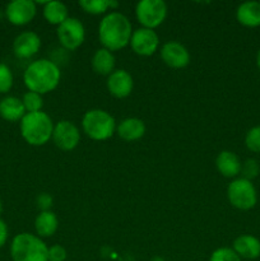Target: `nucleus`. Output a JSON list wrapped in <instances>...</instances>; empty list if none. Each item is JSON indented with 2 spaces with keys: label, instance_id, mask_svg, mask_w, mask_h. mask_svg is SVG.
I'll use <instances>...</instances> for the list:
<instances>
[{
  "label": "nucleus",
  "instance_id": "20e7f679",
  "mask_svg": "<svg viewBox=\"0 0 260 261\" xmlns=\"http://www.w3.org/2000/svg\"><path fill=\"white\" fill-rule=\"evenodd\" d=\"M13 261H48V246L37 234H17L10 244Z\"/></svg>",
  "mask_w": 260,
  "mask_h": 261
},
{
  "label": "nucleus",
  "instance_id": "c756f323",
  "mask_svg": "<svg viewBox=\"0 0 260 261\" xmlns=\"http://www.w3.org/2000/svg\"><path fill=\"white\" fill-rule=\"evenodd\" d=\"M37 206L41 212L50 211V208L53 206V196L47 193L40 194L37 198Z\"/></svg>",
  "mask_w": 260,
  "mask_h": 261
},
{
  "label": "nucleus",
  "instance_id": "a878e982",
  "mask_svg": "<svg viewBox=\"0 0 260 261\" xmlns=\"http://www.w3.org/2000/svg\"><path fill=\"white\" fill-rule=\"evenodd\" d=\"M245 145L252 153H260V125L251 127L245 135Z\"/></svg>",
  "mask_w": 260,
  "mask_h": 261
},
{
  "label": "nucleus",
  "instance_id": "473e14b6",
  "mask_svg": "<svg viewBox=\"0 0 260 261\" xmlns=\"http://www.w3.org/2000/svg\"><path fill=\"white\" fill-rule=\"evenodd\" d=\"M2 212H3V201L2 199H0V214H2Z\"/></svg>",
  "mask_w": 260,
  "mask_h": 261
},
{
  "label": "nucleus",
  "instance_id": "aec40b11",
  "mask_svg": "<svg viewBox=\"0 0 260 261\" xmlns=\"http://www.w3.org/2000/svg\"><path fill=\"white\" fill-rule=\"evenodd\" d=\"M59 228V219L51 211L40 212L35 219L36 233L40 239H47L54 236Z\"/></svg>",
  "mask_w": 260,
  "mask_h": 261
},
{
  "label": "nucleus",
  "instance_id": "b1692460",
  "mask_svg": "<svg viewBox=\"0 0 260 261\" xmlns=\"http://www.w3.org/2000/svg\"><path fill=\"white\" fill-rule=\"evenodd\" d=\"M22 102L27 114L42 111L43 98L41 94L36 93V92H31V91L25 92L22 97Z\"/></svg>",
  "mask_w": 260,
  "mask_h": 261
},
{
  "label": "nucleus",
  "instance_id": "2f4dec72",
  "mask_svg": "<svg viewBox=\"0 0 260 261\" xmlns=\"http://www.w3.org/2000/svg\"><path fill=\"white\" fill-rule=\"evenodd\" d=\"M256 66L260 71V50L257 51V54H256Z\"/></svg>",
  "mask_w": 260,
  "mask_h": 261
},
{
  "label": "nucleus",
  "instance_id": "4468645a",
  "mask_svg": "<svg viewBox=\"0 0 260 261\" xmlns=\"http://www.w3.org/2000/svg\"><path fill=\"white\" fill-rule=\"evenodd\" d=\"M41 48V37L33 31H24L15 37L13 53L19 59H30Z\"/></svg>",
  "mask_w": 260,
  "mask_h": 261
},
{
  "label": "nucleus",
  "instance_id": "39448f33",
  "mask_svg": "<svg viewBox=\"0 0 260 261\" xmlns=\"http://www.w3.org/2000/svg\"><path fill=\"white\" fill-rule=\"evenodd\" d=\"M116 121L110 112L101 109L89 110L82 119V130L92 140L103 142L116 133Z\"/></svg>",
  "mask_w": 260,
  "mask_h": 261
},
{
  "label": "nucleus",
  "instance_id": "ddd939ff",
  "mask_svg": "<svg viewBox=\"0 0 260 261\" xmlns=\"http://www.w3.org/2000/svg\"><path fill=\"white\" fill-rule=\"evenodd\" d=\"M107 91L115 98H126L130 96L134 88V81L132 74L125 69H115L109 76L106 82Z\"/></svg>",
  "mask_w": 260,
  "mask_h": 261
},
{
  "label": "nucleus",
  "instance_id": "f8f14e48",
  "mask_svg": "<svg viewBox=\"0 0 260 261\" xmlns=\"http://www.w3.org/2000/svg\"><path fill=\"white\" fill-rule=\"evenodd\" d=\"M161 59L170 68L183 69L190 63V53L183 43L170 41L161 47Z\"/></svg>",
  "mask_w": 260,
  "mask_h": 261
},
{
  "label": "nucleus",
  "instance_id": "f257e3e1",
  "mask_svg": "<svg viewBox=\"0 0 260 261\" xmlns=\"http://www.w3.org/2000/svg\"><path fill=\"white\" fill-rule=\"evenodd\" d=\"M133 25L129 18L120 12H110L105 15L98 25V38L102 47L119 51L130 43Z\"/></svg>",
  "mask_w": 260,
  "mask_h": 261
},
{
  "label": "nucleus",
  "instance_id": "6ab92c4d",
  "mask_svg": "<svg viewBox=\"0 0 260 261\" xmlns=\"http://www.w3.org/2000/svg\"><path fill=\"white\" fill-rule=\"evenodd\" d=\"M25 112L22 99L14 96H7L0 101V117L5 121L17 122L24 117Z\"/></svg>",
  "mask_w": 260,
  "mask_h": 261
},
{
  "label": "nucleus",
  "instance_id": "0eeeda50",
  "mask_svg": "<svg viewBox=\"0 0 260 261\" xmlns=\"http://www.w3.org/2000/svg\"><path fill=\"white\" fill-rule=\"evenodd\" d=\"M135 17L142 27L154 30L167 17V4L163 0H140L135 7Z\"/></svg>",
  "mask_w": 260,
  "mask_h": 261
},
{
  "label": "nucleus",
  "instance_id": "f3484780",
  "mask_svg": "<svg viewBox=\"0 0 260 261\" xmlns=\"http://www.w3.org/2000/svg\"><path fill=\"white\" fill-rule=\"evenodd\" d=\"M232 250L241 259L255 260L260 256V240L252 234H241L233 241Z\"/></svg>",
  "mask_w": 260,
  "mask_h": 261
},
{
  "label": "nucleus",
  "instance_id": "9d476101",
  "mask_svg": "<svg viewBox=\"0 0 260 261\" xmlns=\"http://www.w3.org/2000/svg\"><path fill=\"white\" fill-rule=\"evenodd\" d=\"M130 46L137 55L152 56L160 47V37L154 30L140 27L133 31Z\"/></svg>",
  "mask_w": 260,
  "mask_h": 261
},
{
  "label": "nucleus",
  "instance_id": "9b49d317",
  "mask_svg": "<svg viewBox=\"0 0 260 261\" xmlns=\"http://www.w3.org/2000/svg\"><path fill=\"white\" fill-rule=\"evenodd\" d=\"M37 14V4L32 0H13L5 8L7 19L14 25H25Z\"/></svg>",
  "mask_w": 260,
  "mask_h": 261
},
{
  "label": "nucleus",
  "instance_id": "a211bd4d",
  "mask_svg": "<svg viewBox=\"0 0 260 261\" xmlns=\"http://www.w3.org/2000/svg\"><path fill=\"white\" fill-rule=\"evenodd\" d=\"M236 19L244 27H260V2L241 3L236 9Z\"/></svg>",
  "mask_w": 260,
  "mask_h": 261
},
{
  "label": "nucleus",
  "instance_id": "2eb2a0df",
  "mask_svg": "<svg viewBox=\"0 0 260 261\" xmlns=\"http://www.w3.org/2000/svg\"><path fill=\"white\" fill-rule=\"evenodd\" d=\"M241 166L239 155L231 150H222L216 158L217 171L227 178H236L241 173Z\"/></svg>",
  "mask_w": 260,
  "mask_h": 261
},
{
  "label": "nucleus",
  "instance_id": "cd10ccee",
  "mask_svg": "<svg viewBox=\"0 0 260 261\" xmlns=\"http://www.w3.org/2000/svg\"><path fill=\"white\" fill-rule=\"evenodd\" d=\"M209 261H242L232 247H219L212 252Z\"/></svg>",
  "mask_w": 260,
  "mask_h": 261
},
{
  "label": "nucleus",
  "instance_id": "dca6fc26",
  "mask_svg": "<svg viewBox=\"0 0 260 261\" xmlns=\"http://www.w3.org/2000/svg\"><path fill=\"white\" fill-rule=\"evenodd\" d=\"M145 124L138 117H126L116 127V134L125 142H137L145 134Z\"/></svg>",
  "mask_w": 260,
  "mask_h": 261
},
{
  "label": "nucleus",
  "instance_id": "bb28decb",
  "mask_svg": "<svg viewBox=\"0 0 260 261\" xmlns=\"http://www.w3.org/2000/svg\"><path fill=\"white\" fill-rule=\"evenodd\" d=\"M13 82H14V78H13V73L9 66L7 64L0 63V93H8L12 89Z\"/></svg>",
  "mask_w": 260,
  "mask_h": 261
},
{
  "label": "nucleus",
  "instance_id": "c85d7f7f",
  "mask_svg": "<svg viewBox=\"0 0 260 261\" xmlns=\"http://www.w3.org/2000/svg\"><path fill=\"white\" fill-rule=\"evenodd\" d=\"M66 256L68 252L61 245H54L48 247V261H65Z\"/></svg>",
  "mask_w": 260,
  "mask_h": 261
},
{
  "label": "nucleus",
  "instance_id": "7c9ffc66",
  "mask_svg": "<svg viewBox=\"0 0 260 261\" xmlns=\"http://www.w3.org/2000/svg\"><path fill=\"white\" fill-rule=\"evenodd\" d=\"M8 234H9V231H8L7 223L0 218V249L7 244Z\"/></svg>",
  "mask_w": 260,
  "mask_h": 261
},
{
  "label": "nucleus",
  "instance_id": "4be33fe9",
  "mask_svg": "<svg viewBox=\"0 0 260 261\" xmlns=\"http://www.w3.org/2000/svg\"><path fill=\"white\" fill-rule=\"evenodd\" d=\"M42 13L46 22L53 25H60L64 20L69 18L68 7L59 0L43 3Z\"/></svg>",
  "mask_w": 260,
  "mask_h": 261
},
{
  "label": "nucleus",
  "instance_id": "6e6552de",
  "mask_svg": "<svg viewBox=\"0 0 260 261\" xmlns=\"http://www.w3.org/2000/svg\"><path fill=\"white\" fill-rule=\"evenodd\" d=\"M56 35L64 48L74 51L83 45L86 40V28L78 18L69 17L60 25H58Z\"/></svg>",
  "mask_w": 260,
  "mask_h": 261
},
{
  "label": "nucleus",
  "instance_id": "f03ea898",
  "mask_svg": "<svg viewBox=\"0 0 260 261\" xmlns=\"http://www.w3.org/2000/svg\"><path fill=\"white\" fill-rule=\"evenodd\" d=\"M60 68L54 61L47 59H38L32 61L25 68L23 74V82L28 91L36 92L41 96L56 89L60 83Z\"/></svg>",
  "mask_w": 260,
  "mask_h": 261
},
{
  "label": "nucleus",
  "instance_id": "7ed1b4c3",
  "mask_svg": "<svg viewBox=\"0 0 260 261\" xmlns=\"http://www.w3.org/2000/svg\"><path fill=\"white\" fill-rule=\"evenodd\" d=\"M55 124L46 112H31L25 114L19 121L20 135L33 147H42L53 138Z\"/></svg>",
  "mask_w": 260,
  "mask_h": 261
},
{
  "label": "nucleus",
  "instance_id": "1a4fd4ad",
  "mask_svg": "<svg viewBox=\"0 0 260 261\" xmlns=\"http://www.w3.org/2000/svg\"><path fill=\"white\" fill-rule=\"evenodd\" d=\"M51 140L60 150L70 152L78 147L81 142V132L74 122L69 120H61L54 126Z\"/></svg>",
  "mask_w": 260,
  "mask_h": 261
},
{
  "label": "nucleus",
  "instance_id": "423d86ee",
  "mask_svg": "<svg viewBox=\"0 0 260 261\" xmlns=\"http://www.w3.org/2000/svg\"><path fill=\"white\" fill-rule=\"evenodd\" d=\"M227 199L233 208L250 211L257 203V191L252 181L246 178H233L227 188Z\"/></svg>",
  "mask_w": 260,
  "mask_h": 261
},
{
  "label": "nucleus",
  "instance_id": "412c9836",
  "mask_svg": "<svg viewBox=\"0 0 260 261\" xmlns=\"http://www.w3.org/2000/svg\"><path fill=\"white\" fill-rule=\"evenodd\" d=\"M91 64L94 73L98 74V75L109 76L115 70L116 60H115V56L111 51L101 47L96 50V53L93 54Z\"/></svg>",
  "mask_w": 260,
  "mask_h": 261
},
{
  "label": "nucleus",
  "instance_id": "72a5a7b5",
  "mask_svg": "<svg viewBox=\"0 0 260 261\" xmlns=\"http://www.w3.org/2000/svg\"><path fill=\"white\" fill-rule=\"evenodd\" d=\"M153 261H168V260H163V259H161V257H155Z\"/></svg>",
  "mask_w": 260,
  "mask_h": 261
},
{
  "label": "nucleus",
  "instance_id": "393cba45",
  "mask_svg": "<svg viewBox=\"0 0 260 261\" xmlns=\"http://www.w3.org/2000/svg\"><path fill=\"white\" fill-rule=\"evenodd\" d=\"M241 177L246 180L252 181L260 175V163L255 158H247L245 162H242L241 166Z\"/></svg>",
  "mask_w": 260,
  "mask_h": 261
},
{
  "label": "nucleus",
  "instance_id": "5701e85b",
  "mask_svg": "<svg viewBox=\"0 0 260 261\" xmlns=\"http://www.w3.org/2000/svg\"><path fill=\"white\" fill-rule=\"evenodd\" d=\"M78 4L84 12L93 15L103 14L107 10L111 9V8H110L111 0H81Z\"/></svg>",
  "mask_w": 260,
  "mask_h": 261
}]
</instances>
